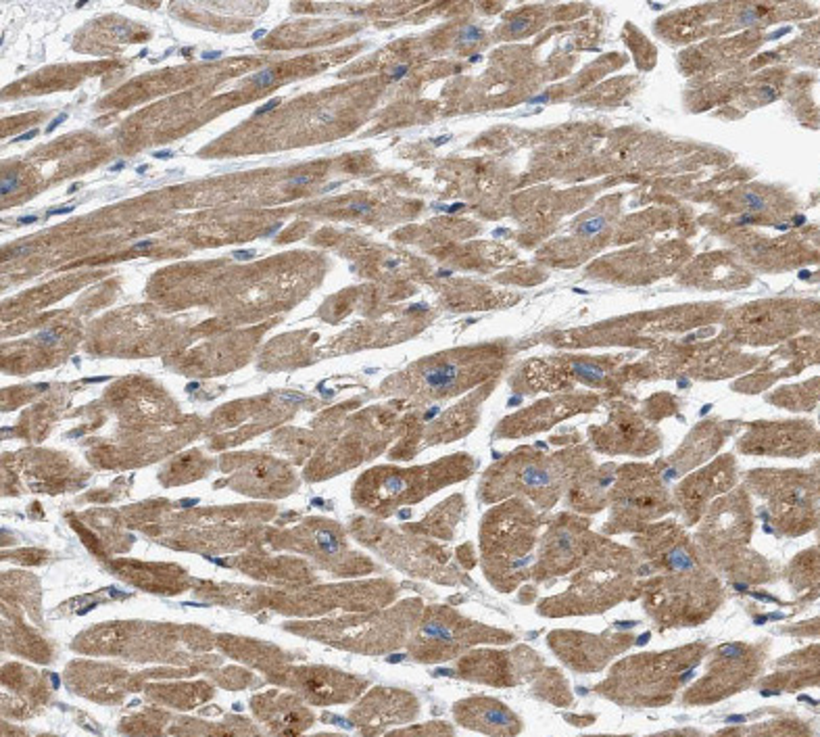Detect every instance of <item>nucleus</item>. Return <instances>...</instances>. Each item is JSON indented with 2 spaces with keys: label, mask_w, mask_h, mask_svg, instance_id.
Instances as JSON below:
<instances>
[{
  "label": "nucleus",
  "mask_w": 820,
  "mask_h": 737,
  "mask_svg": "<svg viewBox=\"0 0 820 737\" xmlns=\"http://www.w3.org/2000/svg\"><path fill=\"white\" fill-rule=\"evenodd\" d=\"M124 165H126V163H124V162H119V163H115V165H113V168H111V170H113V171H119V170H124Z\"/></svg>",
  "instance_id": "nucleus-49"
},
{
  "label": "nucleus",
  "mask_w": 820,
  "mask_h": 737,
  "mask_svg": "<svg viewBox=\"0 0 820 737\" xmlns=\"http://www.w3.org/2000/svg\"><path fill=\"white\" fill-rule=\"evenodd\" d=\"M474 461L470 458H451L439 464L415 468V470L399 472L390 468H380L357 483L355 499L357 505L378 512L384 505H399L418 502L428 493L441 489V485L456 483L472 474Z\"/></svg>",
  "instance_id": "nucleus-10"
},
{
  "label": "nucleus",
  "mask_w": 820,
  "mask_h": 737,
  "mask_svg": "<svg viewBox=\"0 0 820 737\" xmlns=\"http://www.w3.org/2000/svg\"><path fill=\"white\" fill-rule=\"evenodd\" d=\"M787 583L796 593H808L818 592V548H810L806 552L793 557L789 566H787Z\"/></svg>",
  "instance_id": "nucleus-24"
},
{
  "label": "nucleus",
  "mask_w": 820,
  "mask_h": 737,
  "mask_svg": "<svg viewBox=\"0 0 820 737\" xmlns=\"http://www.w3.org/2000/svg\"><path fill=\"white\" fill-rule=\"evenodd\" d=\"M543 669V658L527 645H516L514 650H476L459 660V677L491 688H518L535 681Z\"/></svg>",
  "instance_id": "nucleus-14"
},
{
  "label": "nucleus",
  "mask_w": 820,
  "mask_h": 737,
  "mask_svg": "<svg viewBox=\"0 0 820 737\" xmlns=\"http://www.w3.org/2000/svg\"><path fill=\"white\" fill-rule=\"evenodd\" d=\"M816 431L806 422H783V425H754L739 441V450L752 456H787L802 458L816 450Z\"/></svg>",
  "instance_id": "nucleus-17"
},
{
  "label": "nucleus",
  "mask_w": 820,
  "mask_h": 737,
  "mask_svg": "<svg viewBox=\"0 0 820 737\" xmlns=\"http://www.w3.org/2000/svg\"><path fill=\"white\" fill-rule=\"evenodd\" d=\"M593 443L599 452L607 453H635L647 456L658 447V434L641 426L637 416L624 414L614 418L607 426L591 428Z\"/></svg>",
  "instance_id": "nucleus-20"
},
{
  "label": "nucleus",
  "mask_w": 820,
  "mask_h": 737,
  "mask_svg": "<svg viewBox=\"0 0 820 737\" xmlns=\"http://www.w3.org/2000/svg\"><path fill=\"white\" fill-rule=\"evenodd\" d=\"M318 118H319V121H330V119H332V118H335V115H332V113H326V111H322V113H319V115H318Z\"/></svg>",
  "instance_id": "nucleus-47"
},
{
  "label": "nucleus",
  "mask_w": 820,
  "mask_h": 737,
  "mask_svg": "<svg viewBox=\"0 0 820 737\" xmlns=\"http://www.w3.org/2000/svg\"><path fill=\"white\" fill-rule=\"evenodd\" d=\"M771 652V639L764 642H730L708 652V669L683 691L685 706H712L728 700L758 681Z\"/></svg>",
  "instance_id": "nucleus-9"
},
{
  "label": "nucleus",
  "mask_w": 820,
  "mask_h": 737,
  "mask_svg": "<svg viewBox=\"0 0 820 737\" xmlns=\"http://www.w3.org/2000/svg\"><path fill=\"white\" fill-rule=\"evenodd\" d=\"M407 74V67L406 66H401V67H397V72L393 74V80H401L403 75Z\"/></svg>",
  "instance_id": "nucleus-42"
},
{
  "label": "nucleus",
  "mask_w": 820,
  "mask_h": 737,
  "mask_svg": "<svg viewBox=\"0 0 820 737\" xmlns=\"http://www.w3.org/2000/svg\"><path fill=\"white\" fill-rule=\"evenodd\" d=\"M34 136H38V130H30V132L22 134V136H17L15 140H13V143H22V140H30V138H34Z\"/></svg>",
  "instance_id": "nucleus-39"
},
{
  "label": "nucleus",
  "mask_w": 820,
  "mask_h": 737,
  "mask_svg": "<svg viewBox=\"0 0 820 737\" xmlns=\"http://www.w3.org/2000/svg\"><path fill=\"white\" fill-rule=\"evenodd\" d=\"M695 527V546L703 562L719 576L746 585H766L777 579L771 562L749 548L754 508L746 485L733 487L725 496L716 497Z\"/></svg>",
  "instance_id": "nucleus-1"
},
{
  "label": "nucleus",
  "mask_w": 820,
  "mask_h": 737,
  "mask_svg": "<svg viewBox=\"0 0 820 737\" xmlns=\"http://www.w3.org/2000/svg\"><path fill=\"white\" fill-rule=\"evenodd\" d=\"M234 258H236V259H253V258H255V251H236V253H234Z\"/></svg>",
  "instance_id": "nucleus-41"
},
{
  "label": "nucleus",
  "mask_w": 820,
  "mask_h": 737,
  "mask_svg": "<svg viewBox=\"0 0 820 737\" xmlns=\"http://www.w3.org/2000/svg\"><path fill=\"white\" fill-rule=\"evenodd\" d=\"M251 82L255 86H259V88H267V86H272L274 82H275V72L274 69H261L259 74H255Z\"/></svg>",
  "instance_id": "nucleus-30"
},
{
  "label": "nucleus",
  "mask_w": 820,
  "mask_h": 737,
  "mask_svg": "<svg viewBox=\"0 0 820 737\" xmlns=\"http://www.w3.org/2000/svg\"><path fill=\"white\" fill-rule=\"evenodd\" d=\"M363 704L365 706L360 710H363V715L368 716L365 723L374 725L371 733L382 732V725L403 723L418 715V700L412 694H406V691H374Z\"/></svg>",
  "instance_id": "nucleus-23"
},
{
  "label": "nucleus",
  "mask_w": 820,
  "mask_h": 737,
  "mask_svg": "<svg viewBox=\"0 0 820 737\" xmlns=\"http://www.w3.org/2000/svg\"><path fill=\"white\" fill-rule=\"evenodd\" d=\"M543 527L541 512L524 497L503 499L486 512L480 527V564L493 587L511 593L530 579Z\"/></svg>",
  "instance_id": "nucleus-4"
},
{
  "label": "nucleus",
  "mask_w": 820,
  "mask_h": 737,
  "mask_svg": "<svg viewBox=\"0 0 820 737\" xmlns=\"http://www.w3.org/2000/svg\"><path fill=\"white\" fill-rule=\"evenodd\" d=\"M311 182V178L310 176H301V178H292L291 184L292 186H303V184H310Z\"/></svg>",
  "instance_id": "nucleus-40"
},
{
  "label": "nucleus",
  "mask_w": 820,
  "mask_h": 737,
  "mask_svg": "<svg viewBox=\"0 0 820 737\" xmlns=\"http://www.w3.org/2000/svg\"><path fill=\"white\" fill-rule=\"evenodd\" d=\"M74 207H53V209H48L47 211V217L50 215H67V214H72Z\"/></svg>",
  "instance_id": "nucleus-38"
},
{
  "label": "nucleus",
  "mask_w": 820,
  "mask_h": 737,
  "mask_svg": "<svg viewBox=\"0 0 820 737\" xmlns=\"http://www.w3.org/2000/svg\"><path fill=\"white\" fill-rule=\"evenodd\" d=\"M722 733H762V735H808L812 729L804 725L798 716H789V719H774L768 725H758L749 729H727Z\"/></svg>",
  "instance_id": "nucleus-26"
},
{
  "label": "nucleus",
  "mask_w": 820,
  "mask_h": 737,
  "mask_svg": "<svg viewBox=\"0 0 820 737\" xmlns=\"http://www.w3.org/2000/svg\"><path fill=\"white\" fill-rule=\"evenodd\" d=\"M38 220L36 215H23V217H19V224H34Z\"/></svg>",
  "instance_id": "nucleus-44"
},
{
  "label": "nucleus",
  "mask_w": 820,
  "mask_h": 737,
  "mask_svg": "<svg viewBox=\"0 0 820 737\" xmlns=\"http://www.w3.org/2000/svg\"><path fill=\"white\" fill-rule=\"evenodd\" d=\"M19 186L17 171H3V184H0V195L6 197L9 192H15Z\"/></svg>",
  "instance_id": "nucleus-29"
},
{
  "label": "nucleus",
  "mask_w": 820,
  "mask_h": 737,
  "mask_svg": "<svg viewBox=\"0 0 820 737\" xmlns=\"http://www.w3.org/2000/svg\"><path fill=\"white\" fill-rule=\"evenodd\" d=\"M598 406V397L595 395H570L560 397V399L551 401H539V406L524 409V412L516 414L514 418H505V422L499 426V433L508 434V437H520V434H533L543 428H549L555 422H560L566 416H572L576 412H587Z\"/></svg>",
  "instance_id": "nucleus-18"
},
{
  "label": "nucleus",
  "mask_w": 820,
  "mask_h": 737,
  "mask_svg": "<svg viewBox=\"0 0 820 737\" xmlns=\"http://www.w3.org/2000/svg\"><path fill=\"white\" fill-rule=\"evenodd\" d=\"M632 637H635L632 633L593 636V633L576 629H555L547 636V645L563 666L580 675H589V672L607 669L614 658H618L635 644Z\"/></svg>",
  "instance_id": "nucleus-15"
},
{
  "label": "nucleus",
  "mask_w": 820,
  "mask_h": 737,
  "mask_svg": "<svg viewBox=\"0 0 820 737\" xmlns=\"http://www.w3.org/2000/svg\"><path fill=\"white\" fill-rule=\"evenodd\" d=\"M264 36H266V30H257V31H255V34H253L255 40H261V38H264Z\"/></svg>",
  "instance_id": "nucleus-48"
},
{
  "label": "nucleus",
  "mask_w": 820,
  "mask_h": 737,
  "mask_svg": "<svg viewBox=\"0 0 820 737\" xmlns=\"http://www.w3.org/2000/svg\"><path fill=\"white\" fill-rule=\"evenodd\" d=\"M746 489L766 502L771 522L785 537H802L818 527V474L806 470H754Z\"/></svg>",
  "instance_id": "nucleus-8"
},
{
  "label": "nucleus",
  "mask_w": 820,
  "mask_h": 737,
  "mask_svg": "<svg viewBox=\"0 0 820 737\" xmlns=\"http://www.w3.org/2000/svg\"><path fill=\"white\" fill-rule=\"evenodd\" d=\"M316 541L319 543V548H322L326 554H338V552H341V541H338V537L332 535L330 531H319L318 537H316Z\"/></svg>",
  "instance_id": "nucleus-27"
},
{
  "label": "nucleus",
  "mask_w": 820,
  "mask_h": 737,
  "mask_svg": "<svg viewBox=\"0 0 820 737\" xmlns=\"http://www.w3.org/2000/svg\"><path fill=\"white\" fill-rule=\"evenodd\" d=\"M639 557L629 546L599 535L585 564L576 570L566 592L541 600L536 612L541 617H591L624 600H632L637 585Z\"/></svg>",
  "instance_id": "nucleus-3"
},
{
  "label": "nucleus",
  "mask_w": 820,
  "mask_h": 737,
  "mask_svg": "<svg viewBox=\"0 0 820 737\" xmlns=\"http://www.w3.org/2000/svg\"><path fill=\"white\" fill-rule=\"evenodd\" d=\"M516 636L510 631L486 627L459 617L449 608H431L422 620L415 636L414 652L424 662L456 656L458 650L476 644H514Z\"/></svg>",
  "instance_id": "nucleus-12"
},
{
  "label": "nucleus",
  "mask_w": 820,
  "mask_h": 737,
  "mask_svg": "<svg viewBox=\"0 0 820 737\" xmlns=\"http://www.w3.org/2000/svg\"><path fill=\"white\" fill-rule=\"evenodd\" d=\"M632 552L651 573H670V570L706 568L708 564L697 549L694 537L675 521H659L647 524L632 537Z\"/></svg>",
  "instance_id": "nucleus-13"
},
{
  "label": "nucleus",
  "mask_w": 820,
  "mask_h": 737,
  "mask_svg": "<svg viewBox=\"0 0 820 737\" xmlns=\"http://www.w3.org/2000/svg\"><path fill=\"white\" fill-rule=\"evenodd\" d=\"M746 203H747V207H752V209H764V201H762L758 195H754V192L746 195Z\"/></svg>",
  "instance_id": "nucleus-34"
},
{
  "label": "nucleus",
  "mask_w": 820,
  "mask_h": 737,
  "mask_svg": "<svg viewBox=\"0 0 820 737\" xmlns=\"http://www.w3.org/2000/svg\"><path fill=\"white\" fill-rule=\"evenodd\" d=\"M599 535L591 531V521L585 514L562 512L545 522V531L539 537L536 560L530 570L535 583H547L576 573L591 554Z\"/></svg>",
  "instance_id": "nucleus-11"
},
{
  "label": "nucleus",
  "mask_w": 820,
  "mask_h": 737,
  "mask_svg": "<svg viewBox=\"0 0 820 737\" xmlns=\"http://www.w3.org/2000/svg\"><path fill=\"white\" fill-rule=\"evenodd\" d=\"M708 652L706 642H694L666 652L632 654L612 664L607 677L593 691L620 706H668L678 689L687 688Z\"/></svg>",
  "instance_id": "nucleus-2"
},
{
  "label": "nucleus",
  "mask_w": 820,
  "mask_h": 737,
  "mask_svg": "<svg viewBox=\"0 0 820 737\" xmlns=\"http://www.w3.org/2000/svg\"><path fill=\"white\" fill-rule=\"evenodd\" d=\"M632 598L658 625L659 631L708 623L725 604L727 592L712 568L670 570L635 585Z\"/></svg>",
  "instance_id": "nucleus-6"
},
{
  "label": "nucleus",
  "mask_w": 820,
  "mask_h": 737,
  "mask_svg": "<svg viewBox=\"0 0 820 737\" xmlns=\"http://www.w3.org/2000/svg\"><path fill=\"white\" fill-rule=\"evenodd\" d=\"M153 245V241H140L134 245V249H149Z\"/></svg>",
  "instance_id": "nucleus-45"
},
{
  "label": "nucleus",
  "mask_w": 820,
  "mask_h": 737,
  "mask_svg": "<svg viewBox=\"0 0 820 737\" xmlns=\"http://www.w3.org/2000/svg\"><path fill=\"white\" fill-rule=\"evenodd\" d=\"M495 349H497V345L476 347L474 349L472 357H466V362L453 360V357L431 362L428 366L420 370L422 384H424V389L431 390V393H437V395L456 393V390H459V387H461V378H464V374H470V372L478 370L476 362L483 360V357H486V355H491Z\"/></svg>",
  "instance_id": "nucleus-22"
},
{
  "label": "nucleus",
  "mask_w": 820,
  "mask_h": 737,
  "mask_svg": "<svg viewBox=\"0 0 820 737\" xmlns=\"http://www.w3.org/2000/svg\"><path fill=\"white\" fill-rule=\"evenodd\" d=\"M606 224H607V220H604V217H593V220H587L585 224H582V226L579 228V234H585V236L599 234L601 230L606 228Z\"/></svg>",
  "instance_id": "nucleus-28"
},
{
  "label": "nucleus",
  "mask_w": 820,
  "mask_h": 737,
  "mask_svg": "<svg viewBox=\"0 0 820 737\" xmlns=\"http://www.w3.org/2000/svg\"><path fill=\"white\" fill-rule=\"evenodd\" d=\"M527 25H528L527 19H520V22H514L510 25V31L511 34H522V31L527 30Z\"/></svg>",
  "instance_id": "nucleus-36"
},
{
  "label": "nucleus",
  "mask_w": 820,
  "mask_h": 737,
  "mask_svg": "<svg viewBox=\"0 0 820 737\" xmlns=\"http://www.w3.org/2000/svg\"><path fill=\"white\" fill-rule=\"evenodd\" d=\"M453 713H456L459 725L484 735L510 737L522 733L524 729L522 719L514 710L489 696H474L464 702H458Z\"/></svg>",
  "instance_id": "nucleus-19"
},
{
  "label": "nucleus",
  "mask_w": 820,
  "mask_h": 737,
  "mask_svg": "<svg viewBox=\"0 0 820 737\" xmlns=\"http://www.w3.org/2000/svg\"><path fill=\"white\" fill-rule=\"evenodd\" d=\"M65 119H67V113H61V115H57V118H55V119H53V124H50V126H48V127H47V134H50V132H55V130H57V127H59V126H61V124H63V121H65Z\"/></svg>",
  "instance_id": "nucleus-37"
},
{
  "label": "nucleus",
  "mask_w": 820,
  "mask_h": 737,
  "mask_svg": "<svg viewBox=\"0 0 820 737\" xmlns=\"http://www.w3.org/2000/svg\"><path fill=\"white\" fill-rule=\"evenodd\" d=\"M533 696L539 698L543 702L554 704V706H570L572 704V694L568 689L566 677L562 675L557 669H543L539 675L535 677Z\"/></svg>",
  "instance_id": "nucleus-25"
},
{
  "label": "nucleus",
  "mask_w": 820,
  "mask_h": 737,
  "mask_svg": "<svg viewBox=\"0 0 820 737\" xmlns=\"http://www.w3.org/2000/svg\"><path fill=\"white\" fill-rule=\"evenodd\" d=\"M153 155H155L157 159H171V157H174V153H171V151H159V153H153Z\"/></svg>",
  "instance_id": "nucleus-43"
},
{
  "label": "nucleus",
  "mask_w": 820,
  "mask_h": 737,
  "mask_svg": "<svg viewBox=\"0 0 820 737\" xmlns=\"http://www.w3.org/2000/svg\"><path fill=\"white\" fill-rule=\"evenodd\" d=\"M38 338H40L44 345H57V343H59L61 337H59V332H57V330H42L40 337H38Z\"/></svg>",
  "instance_id": "nucleus-32"
},
{
  "label": "nucleus",
  "mask_w": 820,
  "mask_h": 737,
  "mask_svg": "<svg viewBox=\"0 0 820 737\" xmlns=\"http://www.w3.org/2000/svg\"><path fill=\"white\" fill-rule=\"evenodd\" d=\"M280 105V99H272V101H267L266 105H261L259 109H255V113H253V118H261V115H266V113H270L272 109H275Z\"/></svg>",
  "instance_id": "nucleus-33"
},
{
  "label": "nucleus",
  "mask_w": 820,
  "mask_h": 737,
  "mask_svg": "<svg viewBox=\"0 0 820 737\" xmlns=\"http://www.w3.org/2000/svg\"><path fill=\"white\" fill-rule=\"evenodd\" d=\"M144 170H149V168H146V165H140L136 171H138V174H144Z\"/></svg>",
  "instance_id": "nucleus-50"
},
{
  "label": "nucleus",
  "mask_w": 820,
  "mask_h": 737,
  "mask_svg": "<svg viewBox=\"0 0 820 737\" xmlns=\"http://www.w3.org/2000/svg\"><path fill=\"white\" fill-rule=\"evenodd\" d=\"M459 40L461 42H478L480 40V30L474 28V25H467V28L461 30Z\"/></svg>",
  "instance_id": "nucleus-31"
},
{
  "label": "nucleus",
  "mask_w": 820,
  "mask_h": 737,
  "mask_svg": "<svg viewBox=\"0 0 820 737\" xmlns=\"http://www.w3.org/2000/svg\"><path fill=\"white\" fill-rule=\"evenodd\" d=\"M760 688H774V691H799L818 685V645H810L802 652L781 658L777 671L758 681Z\"/></svg>",
  "instance_id": "nucleus-21"
},
{
  "label": "nucleus",
  "mask_w": 820,
  "mask_h": 737,
  "mask_svg": "<svg viewBox=\"0 0 820 737\" xmlns=\"http://www.w3.org/2000/svg\"><path fill=\"white\" fill-rule=\"evenodd\" d=\"M220 57L222 53H217V50L215 53H203V59H220Z\"/></svg>",
  "instance_id": "nucleus-46"
},
{
  "label": "nucleus",
  "mask_w": 820,
  "mask_h": 737,
  "mask_svg": "<svg viewBox=\"0 0 820 737\" xmlns=\"http://www.w3.org/2000/svg\"><path fill=\"white\" fill-rule=\"evenodd\" d=\"M610 518L601 527L606 537L639 533L647 524L662 521L675 512L672 496L666 489L662 470L653 466H623L607 493Z\"/></svg>",
  "instance_id": "nucleus-7"
},
{
  "label": "nucleus",
  "mask_w": 820,
  "mask_h": 737,
  "mask_svg": "<svg viewBox=\"0 0 820 737\" xmlns=\"http://www.w3.org/2000/svg\"><path fill=\"white\" fill-rule=\"evenodd\" d=\"M349 209L353 211V214L365 215V214H370V211H371V205H368V203H351Z\"/></svg>",
  "instance_id": "nucleus-35"
},
{
  "label": "nucleus",
  "mask_w": 820,
  "mask_h": 737,
  "mask_svg": "<svg viewBox=\"0 0 820 737\" xmlns=\"http://www.w3.org/2000/svg\"><path fill=\"white\" fill-rule=\"evenodd\" d=\"M737 485V464L733 456H720L712 464L683 478L672 493V504L681 514L685 527H695L703 512L716 497L725 496Z\"/></svg>",
  "instance_id": "nucleus-16"
},
{
  "label": "nucleus",
  "mask_w": 820,
  "mask_h": 737,
  "mask_svg": "<svg viewBox=\"0 0 820 737\" xmlns=\"http://www.w3.org/2000/svg\"><path fill=\"white\" fill-rule=\"evenodd\" d=\"M591 466V460L582 450L579 453L560 452L555 456L518 450L484 474L478 496L484 504L493 505L510 497H524L545 514Z\"/></svg>",
  "instance_id": "nucleus-5"
}]
</instances>
